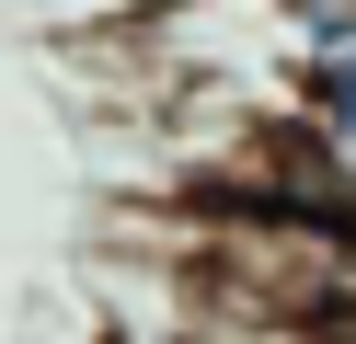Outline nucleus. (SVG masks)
I'll list each match as a JSON object with an SVG mask.
<instances>
[{
    "label": "nucleus",
    "instance_id": "f257e3e1",
    "mask_svg": "<svg viewBox=\"0 0 356 344\" xmlns=\"http://www.w3.org/2000/svg\"><path fill=\"white\" fill-rule=\"evenodd\" d=\"M287 126H299V149L322 161V206H333V195L356 183V58H310ZM333 218H345V206H333Z\"/></svg>",
    "mask_w": 356,
    "mask_h": 344
},
{
    "label": "nucleus",
    "instance_id": "f03ea898",
    "mask_svg": "<svg viewBox=\"0 0 356 344\" xmlns=\"http://www.w3.org/2000/svg\"><path fill=\"white\" fill-rule=\"evenodd\" d=\"M264 12H276V46L287 58H356V0H264Z\"/></svg>",
    "mask_w": 356,
    "mask_h": 344
}]
</instances>
